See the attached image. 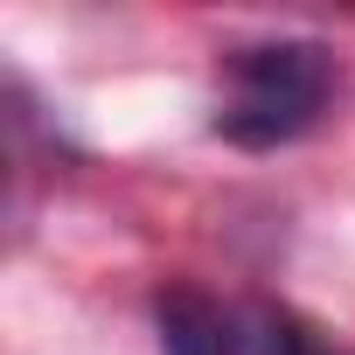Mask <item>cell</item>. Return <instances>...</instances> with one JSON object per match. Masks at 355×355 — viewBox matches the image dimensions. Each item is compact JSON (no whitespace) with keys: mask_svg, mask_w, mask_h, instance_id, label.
<instances>
[{"mask_svg":"<svg viewBox=\"0 0 355 355\" xmlns=\"http://www.w3.org/2000/svg\"><path fill=\"white\" fill-rule=\"evenodd\" d=\"M348 98V63L320 35H251L216 56L209 132L237 153H279L313 139Z\"/></svg>","mask_w":355,"mask_h":355,"instance_id":"cell-1","label":"cell"},{"mask_svg":"<svg viewBox=\"0 0 355 355\" xmlns=\"http://www.w3.org/2000/svg\"><path fill=\"white\" fill-rule=\"evenodd\" d=\"M300 355H355L348 341H334V334H320L313 320H300Z\"/></svg>","mask_w":355,"mask_h":355,"instance_id":"cell-3","label":"cell"},{"mask_svg":"<svg viewBox=\"0 0 355 355\" xmlns=\"http://www.w3.org/2000/svg\"><path fill=\"white\" fill-rule=\"evenodd\" d=\"M160 355H300V313L209 286H167L153 300Z\"/></svg>","mask_w":355,"mask_h":355,"instance_id":"cell-2","label":"cell"}]
</instances>
